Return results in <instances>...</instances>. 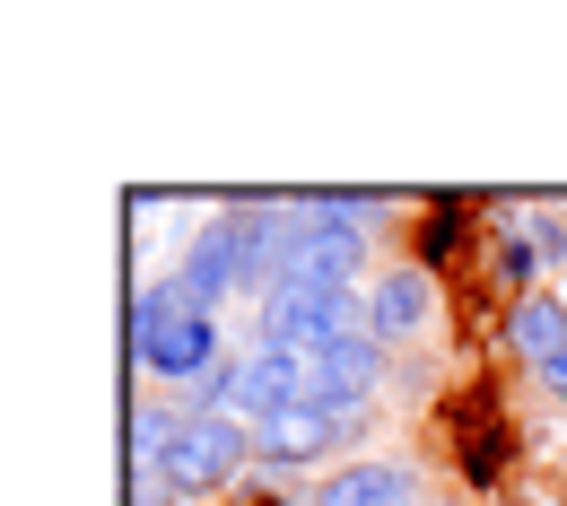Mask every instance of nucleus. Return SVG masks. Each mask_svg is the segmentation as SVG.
Wrapping results in <instances>:
<instances>
[{
	"label": "nucleus",
	"mask_w": 567,
	"mask_h": 506,
	"mask_svg": "<svg viewBox=\"0 0 567 506\" xmlns=\"http://www.w3.org/2000/svg\"><path fill=\"white\" fill-rule=\"evenodd\" d=\"M218 359H227L218 314H193L175 280H157V289L132 297V366H141V375H166V384H184V393H193Z\"/></svg>",
	"instance_id": "obj_1"
},
{
	"label": "nucleus",
	"mask_w": 567,
	"mask_h": 506,
	"mask_svg": "<svg viewBox=\"0 0 567 506\" xmlns=\"http://www.w3.org/2000/svg\"><path fill=\"white\" fill-rule=\"evenodd\" d=\"M245 445H254V428L236 411H184V436L166 454V489H227L245 472Z\"/></svg>",
	"instance_id": "obj_2"
},
{
	"label": "nucleus",
	"mask_w": 567,
	"mask_h": 506,
	"mask_svg": "<svg viewBox=\"0 0 567 506\" xmlns=\"http://www.w3.org/2000/svg\"><path fill=\"white\" fill-rule=\"evenodd\" d=\"M367 428V402H297L280 420H262L254 428V454L262 463H323L332 445H350Z\"/></svg>",
	"instance_id": "obj_3"
},
{
	"label": "nucleus",
	"mask_w": 567,
	"mask_h": 506,
	"mask_svg": "<svg viewBox=\"0 0 567 506\" xmlns=\"http://www.w3.org/2000/svg\"><path fill=\"white\" fill-rule=\"evenodd\" d=\"M175 289L193 314H218L227 297L245 289V218H210L202 236H193V254L175 262Z\"/></svg>",
	"instance_id": "obj_4"
},
{
	"label": "nucleus",
	"mask_w": 567,
	"mask_h": 506,
	"mask_svg": "<svg viewBox=\"0 0 567 506\" xmlns=\"http://www.w3.org/2000/svg\"><path fill=\"white\" fill-rule=\"evenodd\" d=\"M375 384H384L375 323H367V332H332V341L306 350V402H375Z\"/></svg>",
	"instance_id": "obj_5"
},
{
	"label": "nucleus",
	"mask_w": 567,
	"mask_h": 506,
	"mask_svg": "<svg viewBox=\"0 0 567 506\" xmlns=\"http://www.w3.org/2000/svg\"><path fill=\"white\" fill-rule=\"evenodd\" d=\"M306 402V359L297 350H254V359L236 366V420L245 428H262V420H280V411H297Z\"/></svg>",
	"instance_id": "obj_6"
},
{
	"label": "nucleus",
	"mask_w": 567,
	"mask_h": 506,
	"mask_svg": "<svg viewBox=\"0 0 567 506\" xmlns=\"http://www.w3.org/2000/svg\"><path fill=\"white\" fill-rule=\"evenodd\" d=\"M427 314H436L427 271H384V280L367 289V323H375V341H411V332H427Z\"/></svg>",
	"instance_id": "obj_7"
},
{
	"label": "nucleus",
	"mask_w": 567,
	"mask_h": 506,
	"mask_svg": "<svg viewBox=\"0 0 567 506\" xmlns=\"http://www.w3.org/2000/svg\"><path fill=\"white\" fill-rule=\"evenodd\" d=\"M306 506H411V472L402 463H341L332 481H315Z\"/></svg>",
	"instance_id": "obj_8"
},
{
	"label": "nucleus",
	"mask_w": 567,
	"mask_h": 506,
	"mask_svg": "<svg viewBox=\"0 0 567 506\" xmlns=\"http://www.w3.org/2000/svg\"><path fill=\"white\" fill-rule=\"evenodd\" d=\"M506 350H515V359L542 375V366L567 350V306H559V297H542V289L515 297V314H506Z\"/></svg>",
	"instance_id": "obj_9"
},
{
	"label": "nucleus",
	"mask_w": 567,
	"mask_h": 506,
	"mask_svg": "<svg viewBox=\"0 0 567 506\" xmlns=\"http://www.w3.org/2000/svg\"><path fill=\"white\" fill-rule=\"evenodd\" d=\"M297 271H315L323 289H358V271H367V236H341V227H323L315 245H306V262Z\"/></svg>",
	"instance_id": "obj_10"
},
{
	"label": "nucleus",
	"mask_w": 567,
	"mask_h": 506,
	"mask_svg": "<svg viewBox=\"0 0 567 506\" xmlns=\"http://www.w3.org/2000/svg\"><path fill=\"white\" fill-rule=\"evenodd\" d=\"M533 262H542V254H533V245L515 236V245H506V280H515V289H524V297H533Z\"/></svg>",
	"instance_id": "obj_11"
},
{
	"label": "nucleus",
	"mask_w": 567,
	"mask_h": 506,
	"mask_svg": "<svg viewBox=\"0 0 567 506\" xmlns=\"http://www.w3.org/2000/svg\"><path fill=\"white\" fill-rule=\"evenodd\" d=\"M184 489H166V481H148V489H132V506H175Z\"/></svg>",
	"instance_id": "obj_12"
},
{
	"label": "nucleus",
	"mask_w": 567,
	"mask_h": 506,
	"mask_svg": "<svg viewBox=\"0 0 567 506\" xmlns=\"http://www.w3.org/2000/svg\"><path fill=\"white\" fill-rule=\"evenodd\" d=\"M542 384H550V393H559V402H567V350H559V359H550V366H542Z\"/></svg>",
	"instance_id": "obj_13"
},
{
	"label": "nucleus",
	"mask_w": 567,
	"mask_h": 506,
	"mask_svg": "<svg viewBox=\"0 0 567 506\" xmlns=\"http://www.w3.org/2000/svg\"><path fill=\"white\" fill-rule=\"evenodd\" d=\"M515 506H524V498H515Z\"/></svg>",
	"instance_id": "obj_14"
}]
</instances>
